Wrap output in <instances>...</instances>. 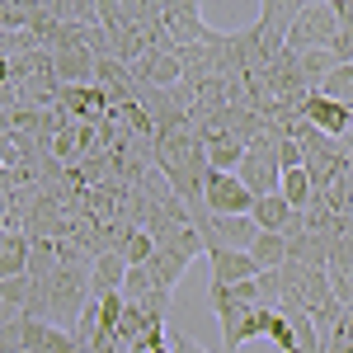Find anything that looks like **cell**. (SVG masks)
I'll return each mask as SVG.
<instances>
[{"label": "cell", "instance_id": "obj_14", "mask_svg": "<svg viewBox=\"0 0 353 353\" xmlns=\"http://www.w3.org/2000/svg\"><path fill=\"white\" fill-rule=\"evenodd\" d=\"M203 156H208V170H221V174H236L245 161V141L236 132H221L203 141Z\"/></svg>", "mask_w": 353, "mask_h": 353}, {"label": "cell", "instance_id": "obj_3", "mask_svg": "<svg viewBox=\"0 0 353 353\" xmlns=\"http://www.w3.org/2000/svg\"><path fill=\"white\" fill-rule=\"evenodd\" d=\"M297 14H301V0H269V5H259L254 33H259V48L269 57V71H273V61L288 52V33L297 24Z\"/></svg>", "mask_w": 353, "mask_h": 353}, {"label": "cell", "instance_id": "obj_15", "mask_svg": "<svg viewBox=\"0 0 353 353\" xmlns=\"http://www.w3.org/2000/svg\"><path fill=\"white\" fill-rule=\"evenodd\" d=\"M212 241L250 254V245L259 241V226H254V217H212Z\"/></svg>", "mask_w": 353, "mask_h": 353}, {"label": "cell", "instance_id": "obj_12", "mask_svg": "<svg viewBox=\"0 0 353 353\" xmlns=\"http://www.w3.org/2000/svg\"><path fill=\"white\" fill-rule=\"evenodd\" d=\"M250 217H254V226H259V231L288 236V231H292V221H297V208H288V198H283V193H269V198H254Z\"/></svg>", "mask_w": 353, "mask_h": 353}, {"label": "cell", "instance_id": "obj_2", "mask_svg": "<svg viewBox=\"0 0 353 353\" xmlns=\"http://www.w3.org/2000/svg\"><path fill=\"white\" fill-rule=\"evenodd\" d=\"M339 33V10L334 0H301V14L292 33H288V48L292 52H311V48H330Z\"/></svg>", "mask_w": 353, "mask_h": 353}, {"label": "cell", "instance_id": "obj_21", "mask_svg": "<svg viewBox=\"0 0 353 353\" xmlns=\"http://www.w3.org/2000/svg\"><path fill=\"white\" fill-rule=\"evenodd\" d=\"M278 193L288 198V208H297V212H301V208L316 198V184H311V174H306V170H288V174H283V184H278Z\"/></svg>", "mask_w": 353, "mask_h": 353}, {"label": "cell", "instance_id": "obj_19", "mask_svg": "<svg viewBox=\"0 0 353 353\" xmlns=\"http://www.w3.org/2000/svg\"><path fill=\"white\" fill-rule=\"evenodd\" d=\"M339 61H334V52L330 48H311V52H297V71L301 81H306V90H321L325 85V76L334 71Z\"/></svg>", "mask_w": 353, "mask_h": 353}, {"label": "cell", "instance_id": "obj_7", "mask_svg": "<svg viewBox=\"0 0 353 353\" xmlns=\"http://www.w3.org/2000/svg\"><path fill=\"white\" fill-rule=\"evenodd\" d=\"M301 118L316 128V132H325V137H349V128H353V109H344V104H334V99H325V94H306V104H301Z\"/></svg>", "mask_w": 353, "mask_h": 353}, {"label": "cell", "instance_id": "obj_25", "mask_svg": "<svg viewBox=\"0 0 353 353\" xmlns=\"http://www.w3.org/2000/svg\"><path fill=\"white\" fill-rule=\"evenodd\" d=\"M146 292H156L151 269H128V278H123V297L132 301V306H141V301H146Z\"/></svg>", "mask_w": 353, "mask_h": 353}, {"label": "cell", "instance_id": "obj_22", "mask_svg": "<svg viewBox=\"0 0 353 353\" xmlns=\"http://www.w3.org/2000/svg\"><path fill=\"white\" fill-rule=\"evenodd\" d=\"M316 94H325V99H334V104L353 109V66H334V71L325 76V85H321Z\"/></svg>", "mask_w": 353, "mask_h": 353}, {"label": "cell", "instance_id": "obj_11", "mask_svg": "<svg viewBox=\"0 0 353 353\" xmlns=\"http://www.w3.org/2000/svg\"><path fill=\"white\" fill-rule=\"evenodd\" d=\"M94 66H99V57L85 52V48H66V52H52L57 85H94Z\"/></svg>", "mask_w": 353, "mask_h": 353}, {"label": "cell", "instance_id": "obj_6", "mask_svg": "<svg viewBox=\"0 0 353 353\" xmlns=\"http://www.w3.org/2000/svg\"><path fill=\"white\" fill-rule=\"evenodd\" d=\"M269 316H273L269 306H231V311H221V339H226V349L236 353L250 339L269 334Z\"/></svg>", "mask_w": 353, "mask_h": 353}, {"label": "cell", "instance_id": "obj_10", "mask_svg": "<svg viewBox=\"0 0 353 353\" xmlns=\"http://www.w3.org/2000/svg\"><path fill=\"white\" fill-rule=\"evenodd\" d=\"M236 179L250 189V198H269V193H278V184H283V170H278L273 156H254V151H245Z\"/></svg>", "mask_w": 353, "mask_h": 353}, {"label": "cell", "instance_id": "obj_4", "mask_svg": "<svg viewBox=\"0 0 353 353\" xmlns=\"http://www.w3.org/2000/svg\"><path fill=\"white\" fill-rule=\"evenodd\" d=\"M203 208L208 217H250L254 198L236 174H221V170H208L203 174Z\"/></svg>", "mask_w": 353, "mask_h": 353}, {"label": "cell", "instance_id": "obj_20", "mask_svg": "<svg viewBox=\"0 0 353 353\" xmlns=\"http://www.w3.org/2000/svg\"><path fill=\"white\" fill-rule=\"evenodd\" d=\"M250 259H254L264 273L283 269V264H288V241H283V236H273V231H259V241L250 245Z\"/></svg>", "mask_w": 353, "mask_h": 353}, {"label": "cell", "instance_id": "obj_5", "mask_svg": "<svg viewBox=\"0 0 353 353\" xmlns=\"http://www.w3.org/2000/svg\"><path fill=\"white\" fill-rule=\"evenodd\" d=\"M161 24H165V33H170V43H174V52L203 43V33L212 28L193 0H170V5H161Z\"/></svg>", "mask_w": 353, "mask_h": 353}, {"label": "cell", "instance_id": "obj_24", "mask_svg": "<svg viewBox=\"0 0 353 353\" xmlns=\"http://www.w3.org/2000/svg\"><path fill=\"white\" fill-rule=\"evenodd\" d=\"M28 297H33V278H5V283H0V301H5V306H10V311H24L28 306Z\"/></svg>", "mask_w": 353, "mask_h": 353}, {"label": "cell", "instance_id": "obj_1", "mask_svg": "<svg viewBox=\"0 0 353 353\" xmlns=\"http://www.w3.org/2000/svg\"><path fill=\"white\" fill-rule=\"evenodd\" d=\"M85 306H90V273L85 269H57L48 278V325L71 334Z\"/></svg>", "mask_w": 353, "mask_h": 353}, {"label": "cell", "instance_id": "obj_23", "mask_svg": "<svg viewBox=\"0 0 353 353\" xmlns=\"http://www.w3.org/2000/svg\"><path fill=\"white\" fill-rule=\"evenodd\" d=\"M273 161H278V170H283V174H288V170H301V165H306V146H301V141H292V137H283V132H278Z\"/></svg>", "mask_w": 353, "mask_h": 353}, {"label": "cell", "instance_id": "obj_9", "mask_svg": "<svg viewBox=\"0 0 353 353\" xmlns=\"http://www.w3.org/2000/svg\"><path fill=\"white\" fill-rule=\"evenodd\" d=\"M208 264H212V283H226V288H236V283H254V278L264 273L245 250H226V245L208 250Z\"/></svg>", "mask_w": 353, "mask_h": 353}, {"label": "cell", "instance_id": "obj_8", "mask_svg": "<svg viewBox=\"0 0 353 353\" xmlns=\"http://www.w3.org/2000/svg\"><path fill=\"white\" fill-rule=\"evenodd\" d=\"M132 81L146 90H174L184 81V61L179 52H141V61L132 66Z\"/></svg>", "mask_w": 353, "mask_h": 353}, {"label": "cell", "instance_id": "obj_18", "mask_svg": "<svg viewBox=\"0 0 353 353\" xmlns=\"http://www.w3.org/2000/svg\"><path fill=\"white\" fill-rule=\"evenodd\" d=\"M57 269H61L57 241H52V236H33V241H28V278L43 283V278H52Z\"/></svg>", "mask_w": 353, "mask_h": 353}, {"label": "cell", "instance_id": "obj_17", "mask_svg": "<svg viewBox=\"0 0 353 353\" xmlns=\"http://www.w3.org/2000/svg\"><path fill=\"white\" fill-rule=\"evenodd\" d=\"M28 273V236L24 231H0V283Z\"/></svg>", "mask_w": 353, "mask_h": 353}, {"label": "cell", "instance_id": "obj_13", "mask_svg": "<svg viewBox=\"0 0 353 353\" xmlns=\"http://www.w3.org/2000/svg\"><path fill=\"white\" fill-rule=\"evenodd\" d=\"M123 278H128V264H123V254L109 250V254H99L94 259V269H90V297H109V292H123Z\"/></svg>", "mask_w": 353, "mask_h": 353}, {"label": "cell", "instance_id": "obj_16", "mask_svg": "<svg viewBox=\"0 0 353 353\" xmlns=\"http://www.w3.org/2000/svg\"><path fill=\"white\" fill-rule=\"evenodd\" d=\"M189 264H193V259L184 254V250H174V245H156V254H151V264H146V269H151V278H156V288L170 292V288L184 278Z\"/></svg>", "mask_w": 353, "mask_h": 353}]
</instances>
